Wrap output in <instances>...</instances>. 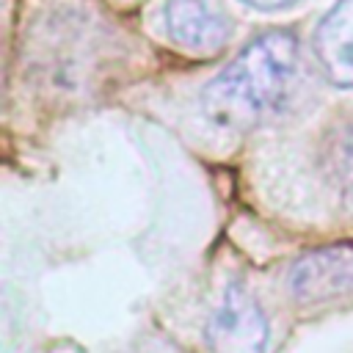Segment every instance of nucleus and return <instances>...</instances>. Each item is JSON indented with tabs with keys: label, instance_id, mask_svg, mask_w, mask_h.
Instances as JSON below:
<instances>
[{
	"label": "nucleus",
	"instance_id": "1",
	"mask_svg": "<svg viewBox=\"0 0 353 353\" xmlns=\"http://www.w3.org/2000/svg\"><path fill=\"white\" fill-rule=\"evenodd\" d=\"M97 3L44 0L19 28V83L44 105L91 102L121 72L127 41Z\"/></svg>",
	"mask_w": 353,
	"mask_h": 353
},
{
	"label": "nucleus",
	"instance_id": "2",
	"mask_svg": "<svg viewBox=\"0 0 353 353\" xmlns=\"http://www.w3.org/2000/svg\"><path fill=\"white\" fill-rule=\"evenodd\" d=\"M301 74V41L287 28L256 33L201 88L199 110L218 138H237L284 110Z\"/></svg>",
	"mask_w": 353,
	"mask_h": 353
},
{
	"label": "nucleus",
	"instance_id": "3",
	"mask_svg": "<svg viewBox=\"0 0 353 353\" xmlns=\"http://www.w3.org/2000/svg\"><path fill=\"white\" fill-rule=\"evenodd\" d=\"M281 290L295 309L323 312L353 301V243L312 248L290 262Z\"/></svg>",
	"mask_w": 353,
	"mask_h": 353
},
{
	"label": "nucleus",
	"instance_id": "4",
	"mask_svg": "<svg viewBox=\"0 0 353 353\" xmlns=\"http://www.w3.org/2000/svg\"><path fill=\"white\" fill-rule=\"evenodd\" d=\"M204 342L210 353H268V314L245 281L229 279L221 287L207 312Z\"/></svg>",
	"mask_w": 353,
	"mask_h": 353
},
{
	"label": "nucleus",
	"instance_id": "5",
	"mask_svg": "<svg viewBox=\"0 0 353 353\" xmlns=\"http://www.w3.org/2000/svg\"><path fill=\"white\" fill-rule=\"evenodd\" d=\"M163 25L168 39L196 58L218 55L232 36V19L221 0H165Z\"/></svg>",
	"mask_w": 353,
	"mask_h": 353
},
{
	"label": "nucleus",
	"instance_id": "6",
	"mask_svg": "<svg viewBox=\"0 0 353 353\" xmlns=\"http://www.w3.org/2000/svg\"><path fill=\"white\" fill-rule=\"evenodd\" d=\"M312 50L325 77L353 91V0H336L314 28Z\"/></svg>",
	"mask_w": 353,
	"mask_h": 353
},
{
	"label": "nucleus",
	"instance_id": "7",
	"mask_svg": "<svg viewBox=\"0 0 353 353\" xmlns=\"http://www.w3.org/2000/svg\"><path fill=\"white\" fill-rule=\"evenodd\" d=\"M243 6H248V8H254V11H284V8H292V6H298V3H303V0H240Z\"/></svg>",
	"mask_w": 353,
	"mask_h": 353
},
{
	"label": "nucleus",
	"instance_id": "8",
	"mask_svg": "<svg viewBox=\"0 0 353 353\" xmlns=\"http://www.w3.org/2000/svg\"><path fill=\"white\" fill-rule=\"evenodd\" d=\"M165 353H174V350H165ZM176 353H179V350H176Z\"/></svg>",
	"mask_w": 353,
	"mask_h": 353
}]
</instances>
